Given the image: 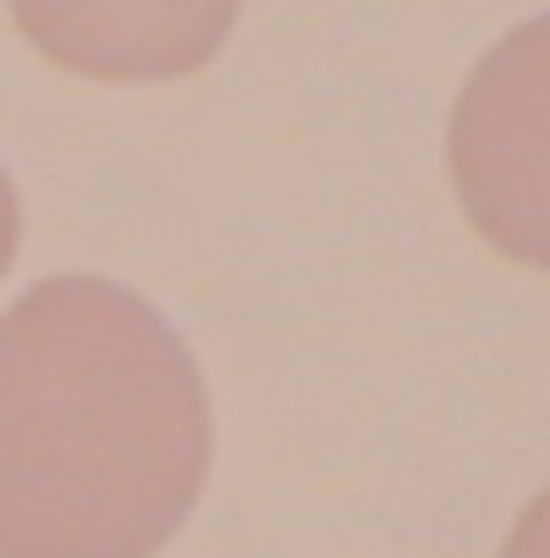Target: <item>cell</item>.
<instances>
[{
  "label": "cell",
  "instance_id": "3",
  "mask_svg": "<svg viewBox=\"0 0 550 558\" xmlns=\"http://www.w3.org/2000/svg\"><path fill=\"white\" fill-rule=\"evenodd\" d=\"M8 15L59 73L152 87L204 73L240 22V0H8Z\"/></svg>",
  "mask_w": 550,
  "mask_h": 558
},
{
  "label": "cell",
  "instance_id": "2",
  "mask_svg": "<svg viewBox=\"0 0 550 558\" xmlns=\"http://www.w3.org/2000/svg\"><path fill=\"white\" fill-rule=\"evenodd\" d=\"M449 189L486 247L550 276V15L508 29L456 87Z\"/></svg>",
  "mask_w": 550,
  "mask_h": 558
},
{
  "label": "cell",
  "instance_id": "1",
  "mask_svg": "<svg viewBox=\"0 0 550 558\" xmlns=\"http://www.w3.org/2000/svg\"><path fill=\"white\" fill-rule=\"evenodd\" d=\"M210 478V385L174 319L109 276L0 312V558H152Z\"/></svg>",
  "mask_w": 550,
  "mask_h": 558
},
{
  "label": "cell",
  "instance_id": "4",
  "mask_svg": "<svg viewBox=\"0 0 550 558\" xmlns=\"http://www.w3.org/2000/svg\"><path fill=\"white\" fill-rule=\"evenodd\" d=\"M500 558H550V486L514 515V530H508V544H500Z\"/></svg>",
  "mask_w": 550,
  "mask_h": 558
},
{
  "label": "cell",
  "instance_id": "5",
  "mask_svg": "<svg viewBox=\"0 0 550 558\" xmlns=\"http://www.w3.org/2000/svg\"><path fill=\"white\" fill-rule=\"evenodd\" d=\"M15 247H22V196H15V182H8V167H0V276H8Z\"/></svg>",
  "mask_w": 550,
  "mask_h": 558
}]
</instances>
